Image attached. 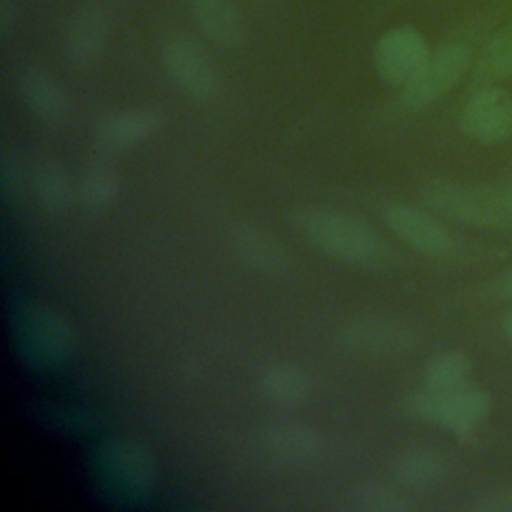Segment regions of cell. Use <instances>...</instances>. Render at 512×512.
I'll return each mask as SVG.
<instances>
[{
    "label": "cell",
    "mask_w": 512,
    "mask_h": 512,
    "mask_svg": "<svg viewBox=\"0 0 512 512\" xmlns=\"http://www.w3.org/2000/svg\"><path fill=\"white\" fill-rule=\"evenodd\" d=\"M392 476L406 492L426 494L446 484L448 464L436 450L412 446L394 458Z\"/></svg>",
    "instance_id": "obj_12"
},
{
    "label": "cell",
    "mask_w": 512,
    "mask_h": 512,
    "mask_svg": "<svg viewBox=\"0 0 512 512\" xmlns=\"http://www.w3.org/2000/svg\"><path fill=\"white\" fill-rule=\"evenodd\" d=\"M502 292H504L506 298L512 300V270H510V272L504 276V280H502Z\"/></svg>",
    "instance_id": "obj_29"
},
{
    "label": "cell",
    "mask_w": 512,
    "mask_h": 512,
    "mask_svg": "<svg viewBox=\"0 0 512 512\" xmlns=\"http://www.w3.org/2000/svg\"><path fill=\"white\" fill-rule=\"evenodd\" d=\"M8 332L14 354L34 372L58 370L76 348V334L68 318L38 300H20L12 306Z\"/></svg>",
    "instance_id": "obj_3"
},
{
    "label": "cell",
    "mask_w": 512,
    "mask_h": 512,
    "mask_svg": "<svg viewBox=\"0 0 512 512\" xmlns=\"http://www.w3.org/2000/svg\"><path fill=\"white\" fill-rule=\"evenodd\" d=\"M192 12L212 42L226 48L246 42L248 22L234 0H192Z\"/></svg>",
    "instance_id": "obj_17"
},
{
    "label": "cell",
    "mask_w": 512,
    "mask_h": 512,
    "mask_svg": "<svg viewBox=\"0 0 512 512\" xmlns=\"http://www.w3.org/2000/svg\"><path fill=\"white\" fill-rule=\"evenodd\" d=\"M512 76V34L502 32L496 34L484 48L476 68H474V84L476 88L498 86V82L508 80Z\"/></svg>",
    "instance_id": "obj_23"
},
{
    "label": "cell",
    "mask_w": 512,
    "mask_h": 512,
    "mask_svg": "<svg viewBox=\"0 0 512 512\" xmlns=\"http://www.w3.org/2000/svg\"><path fill=\"white\" fill-rule=\"evenodd\" d=\"M170 80L192 100H210L218 90V76L208 54L188 36L172 34L160 48Z\"/></svg>",
    "instance_id": "obj_7"
},
{
    "label": "cell",
    "mask_w": 512,
    "mask_h": 512,
    "mask_svg": "<svg viewBox=\"0 0 512 512\" xmlns=\"http://www.w3.org/2000/svg\"><path fill=\"white\" fill-rule=\"evenodd\" d=\"M402 408L410 418L440 426L452 436L466 440L490 416L492 396L470 382L444 392L422 386L402 398Z\"/></svg>",
    "instance_id": "obj_4"
},
{
    "label": "cell",
    "mask_w": 512,
    "mask_h": 512,
    "mask_svg": "<svg viewBox=\"0 0 512 512\" xmlns=\"http://www.w3.org/2000/svg\"><path fill=\"white\" fill-rule=\"evenodd\" d=\"M106 40V16L98 6H82L70 18L64 32L66 58L82 68L92 64Z\"/></svg>",
    "instance_id": "obj_18"
},
{
    "label": "cell",
    "mask_w": 512,
    "mask_h": 512,
    "mask_svg": "<svg viewBox=\"0 0 512 512\" xmlns=\"http://www.w3.org/2000/svg\"><path fill=\"white\" fill-rule=\"evenodd\" d=\"M428 56L430 48L424 36L412 26H398L380 36L372 52V62L384 82L402 88L416 76Z\"/></svg>",
    "instance_id": "obj_11"
},
{
    "label": "cell",
    "mask_w": 512,
    "mask_h": 512,
    "mask_svg": "<svg viewBox=\"0 0 512 512\" xmlns=\"http://www.w3.org/2000/svg\"><path fill=\"white\" fill-rule=\"evenodd\" d=\"M350 508L358 512H410L414 508L406 492L384 482H362L348 492Z\"/></svg>",
    "instance_id": "obj_21"
},
{
    "label": "cell",
    "mask_w": 512,
    "mask_h": 512,
    "mask_svg": "<svg viewBox=\"0 0 512 512\" xmlns=\"http://www.w3.org/2000/svg\"><path fill=\"white\" fill-rule=\"evenodd\" d=\"M262 396L280 408L304 404L312 392V378L306 368L292 362L270 364L260 376Z\"/></svg>",
    "instance_id": "obj_19"
},
{
    "label": "cell",
    "mask_w": 512,
    "mask_h": 512,
    "mask_svg": "<svg viewBox=\"0 0 512 512\" xmlns=\"http://www.w3.org/2000/svg\"><path fill=\"white\" fill-rule=\"evenodd\" d=\"M472 362L464 352L446 350L432 356L424 366V386L432 390H454L470 382Z\"/></svg>",
    "instance_id": "obj_22"
},
{
    "label": "cell",
    "mask_w": 512,
    "mask_h": 512,
    "mask_svg": "<svg viewBox=\"0 0 512 512\" xmlns=\"http://www.w3.org/2000/svg\"><path fill=\"white\" fill-rule=\"evenodd\" d=\"M88 474L102 500L116 508H134L154 492L158 468L146 442L128 434H114L92 448Z\"/></svg>",
    "instance_id": "obj_1"
},
{
    "label": "cell",
    "mask_w": 512,
    "mask_h": 512,
    "mask_svg": "<svg viewBox=\"0 0 512 512\" xmlns=\"http://www.w3.org/2000/svg\"><path fill=\"white\" fill-rule=\"evenodd\" d=\"M416 338L418 336L412 326L384 314L350 318L340 330V340L346 348L368 356L404 354L414 348Z\"/></svg>",
    "instance_id": "obj_9"
},
{
    "label": "cell",
    "mask_w": 512,
    "mask_h": 512,
    "mask_svg": "<svg viewBox=\"0 0 512 512\" xmlns=\"http://www.w3.org/2000/svg\"><path fill=\"white\" fill-rule=\"evenodd\" d=\"M230 242L240 260L262 274H284L290 268V258L282 244L260 226L236 224Z\"/></svg>",
    "instance_id": "obj_15"
},
{
    "label": "cell",
    "mask_w": 512,
    "mask_h": 512,
    "mask_svg": "<svg viewBox=\"0 0 512 512\" xmlns=\"http://www.w3.org/2000/svg\"><path fill=\"white\" fill-rule=\"evenodd\" d=\"M264 446L280 460L304 464L324 452V436L314 426L302 422H274L264 430Z\"/></svg>",
    "instance_id": "obj_16"
},
{
    "label": "cell",
    "mask_w": 512,
    "mask_h": 512,
    "mask_svg": "<svg viewBox=\"0 0 512 512\" xmlns=\"http://www.w3.org/2000/svg\"><path fill=\"white\" fill-rule=\"evenodd\" d=\"M458 128L480 144L506 142L512 136V96L498 86L476 88L460 112Z\"/></svg>",
    "instance_id": "obj_10"
},
{
    "label": "cell",
    "mask_w": 512,
    "mask_h": 512,
    "mask_svg": "<svg viewBox=\"0 0 512 512\" xmlns=\"http://www.w3.org/2000/svg\"><path fill=\"white\" fill-rule=\"evenodd\" d=\"M116 192H118V176L108 164L92 162L86 166L84 174L80 176L78 196L88 210L92 212L106 210L114 202Z\"/></svg>",
    "instance_id": "obj_24"
},
{
    "label": "cell",
    "mask_w": 512,
    "mask_h": 512,
    "mask_svg": "<svg viewBox=\"0 0 512 512\" xmlns=\"http://www.w3.org/2000/svg\"><path fill=\"white\" fill-rule=\"evenodd\" d=\"M294 226L308 244L338 262L374 270L390 258V246L380 232L358 216L314 206L296 212Z\"/></svg>",
    "instance_id": "obj_2"
},
{
    "label": "cell",
    "mask_w": 512,
    "mask_h": 512,
    "mask_svg": "<svg viewBox=\"0 0 512 512\" xmlns=\"http://www.w3.org/2000/svg\"><path fill=\"white\" fill-rule=\"evenodd\" d=\"M420 200L440 218L470 228L508 226L502 186L464 184L454 180H430L420 188Z\"/></svg>",
    "instance_id": "obj_5"
},
{
    "label": "cell",
    "mask_w": 512,
    "mask_h": 512,
    "mask_svg": "<svg viewBox=\"0 0 512 512\" xmlns=\"http://www.w3.org/2000/svg\"><path fill=\"white\" fill-rule=\"evenodd\" d=\"M470 50L462 42L442 44L438 50L430 52L424 66L416 76L402 86L404 106L418 110L450 92L468 72Z\"/></svg>",
    "instance_id": "obj_6"
},
{
    "label": "cell",
    "mask_w": 512,
    "mask_h": 512,
    "mask_svg": "<svg viewBox=\"0 0 512 512\" xmlns=\"http://www.w3.org/2000/svg\"><path fill=\"white\" fill-rule=\"evenodd\" d=\"M0 190H2V200L4 204H14L18 202L22 194V176L18 166L12 162V158L2 160L0 168Z\"/></svg>",
    "instance_id": "obj_26"
},
{
    "label": "cell",
    "mask_w": 512,
    "mask_h": 512,
    "mask_svg": "<svg viewBox=\"0 0 512 512\" xmlns=\"http://www.w3.org/2000/svg\"><path fill=\"white\" fill-rule=\"evenodd\" d=\"M382 220L396 238L422 254L444 256L454 248L450 230L440 216L426 206L392 202L382 210Z\"/></svg>",
    "instance_id": "obj_8"
},
{
    "label": "cell",
    "mask_w": 512,
    "mask_h": 512,
    "mask_svg": "<svg viewBox=\"0 0 512 512\" xmlns=\"http://www.w3.org/2000/svg\"><path fill=\"white\" fill-rule=\"evenodd\" d=\"M502 194H504V208H506L508 226H512V184H502Z\"/></svg>",
    "instance_id": "obj_27"
},
{
    "label": "cell",
    "mask_w": 512,
    "mask_h": 512,
    "mask_svg": "<svg viewBox=\"0 0 512 512\" xmlns=\"http://www.w3.org/2000/svg\"><path fill=\"white\" fill-rule=\"evenodd\" d=\"M20 92L30 112L44 124L58 126L68 114V96L58 80L40 66H26L20 74Z\"/></svg>",
    "instance_id": "obj_13"
},
{
    "label": "cell",
    "mask_w": 512,
    "mask_h": 512,
    "mask_svg": "<svg viewBox=\"0 0 512 512\" xmlns=\"http://www.w3.org/2000/svg\"><path fill=\"white\" fill-rule=\"evenodd\" d=\"M500 328H502V332H504V336L512 342V310L510 312H506L504 316H502V322H500Z\"/></svg>",
    "instance_id": "obj_28"
},
{
    "label": "cell",
    "mask_w": 512,
    "mask_h": 512,
    "mask_svg": "<svg viewBox=\"0 0 512 512\" xmlns=\"http://www.w3.org/2000/svg\"><path fill=\"white\" fill-rule=\"evenodd\" d=\"M474 512H512V484L492 488L480 494L472 504Z\"/></svg>",
    "instance_id": "obj_25"
},
{
    "label": "cell",
    "mask_w": 512,
    "mask_h": 512,
    "mask_svg": "<svg viewBox=\"0 0 512 512\" xmlns=\"http://www.w3.org/2000/svg\"><path fill=\"white\" fill-rule=\"evenodd\" d=\"M252 2H268V0H252Z\"/></svg>",
    "instance_id": "obj_30"
},
{
    "label": "cell",
    "mask_w": 512,
    "mask_h": 512,
    "mask_svg": "<svg viewBox=\"0 0 512 512\" xmlns=\"http://www.w3.org/2000/svg\"><path fill=\"white\" fill-rule=\"evenodd\" d=\"M162 124V114L152 108H130L104 116L96 128L100 144L108 150H126L148 140Z\"/></svg>",
    "instance_id": "obj_14"
},
{
    "label": "cell",
    "mask_w": 512,
    "mask_h": 512,
    "mask_svg": "<svg viewBox=\"0 0 512 512\" xmlns=\"http://www.w3.org/2000/svg\"><path fill=\"white\" fill-rule=\"evenodd\" d=\"M32 190L38 204L50 212L60 214L68 208L72 198V182L68 172L54 160H42L32 170Z\"/></svg>",
    "instance_id": "obj_20"
}]
</instances>
